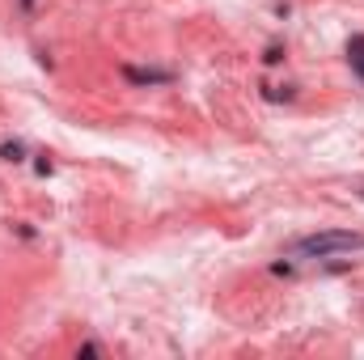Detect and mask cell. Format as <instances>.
I'll return each instance as SVG.
<instances>
[{
  "instance_id": "obj_1",
  "label": "cell",
  "mask_w": 364,
  "mask_h": 360,
  "mask_svg": "<svg viewBox=\"0 0 364 360\" xmlns=\"http://www.w3.org/2000/svg\"><path fill=\"white\" fill-rule=\"evenodd\" d=\"M356 250H364V233H352V229H322L288 246L292 259H335V255H356Z\"/></svg>"
},
{
  "instance_id": "obj_2",
  "label": "cell",
  "mask_w": 364,
  "mask_h": 360,
  "mask_svg": "<svg viewBox=\"0 0 364 360\" xmlns=\"http://www.w3.org/2000/svg\"><path fill=\"white\" fill-rule=\"evenodd\" d=\"M123 77H127L132 85H170V81H174L170 68H123Z\"/></svg>"
},
{
  "instance_id": "obj_3",
  "label": "cell",
  "mask_w": 364,
  "mask_h": 360,
  "mask_svg": "<svg viewBox=\"0 0 364 360\" xmlns=\"http://www.w3.org/2000/svg\"><path fill=\"white\" fill-rule=\"evenodd\" d=\"M348 68H352V77L364 85V34H352L348 38Z\"/></svg>"
},
{
  "instance_id": "obj_4",
  "label": "cell",
  "mask_w": 364,
  "mask_h": 360,
  "mask_svg": "<svg viewBox=\"0 0 364 360\" xmlns=\"http://www.w3.org/2000/svg\"><path fill=\"white\" fill-rule=\"evenodd\" d=\"M0 157L17 166V162H26V144H21V140H4V144H0Z\"/></svg>"
},
{
  "instance_id": "obj_5",
  "label": "cell",
  "mask_w": 364,
  "mask_h": 360,
  "mask_svg": "<svg viewBox=\"0 0 364 360\" xmlns=\"http://www.w3.org/2000/svg\"><path fill=\"white\" fill-rule=\"evenodd\" d=\"M263 60H267V64H279V60H284V47H279V43H272V47H267V55H263Z\"/></svg>"
},
{
  "instance_id": "obj_6",
  "label": "cell",
  "mask_w": 364,
  "mask_h": 360,
  "mask_svg": "<svg viewBox=\"0 0 364 360\" xmlns=\"http://www.w3.org/2000/svg\"><path fill=\"white\" fill-rule=\"evenodd\" d=\"M34 174H43V179H47V174H51V162H47V157H38V162H34Z\"/></svg>"
},
{
  "instance_id": "obj_7",
  "label": "cell",
  "mask_w": 364,
  "mask_h": 360,
  "mask_svg": "<svg viewBox=\"0 0 364 360\" xmlns=\"http://www.w3.org/2000/svg\"><path fill=\"white\" fill-rule=\"evenodd\" d=\"M17 9H21V13H34V0H17Z\"/></svg>"
}]
</instances>
